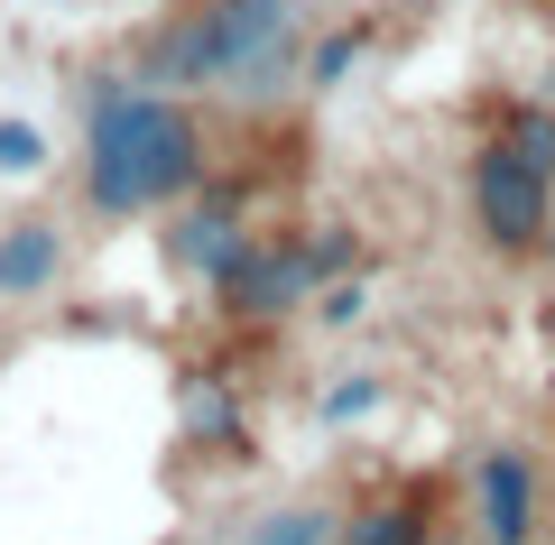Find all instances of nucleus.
Here are the masks:
<instances>
[{"instance_id": "obj_1", "label": "nucleus", "mask_w": 555, "mask_h": 545, "mask_svg": "<svg viewBox=\"0 0 555 545\" xmlns=\"http://www.w3.org/2000/svg\"><path fill=\"white\" fill-rule=\"evenodd\" d=\"M139 83L232 93L250 112H269L306 83V10L297 0H177L139 47Z\"/></svg>"}, {"instance_id": "obj_2", "label": "nucleus", "mask_w": 555, "mask_h": 545, "mask_svg": "<svg viewBox=\"0 0 555 545\" xmlns=\"http://www.w3.org/2000/svg\"><path fill=\"white\" fill-rule=\"evenodd\" d=\"M204 185V120L185 93H158V83H120V93L93 102V130H83V204L102 222L158 213V204H185Z\"/></svg>"}, {"instance_id": "obj_3", "label": "nucleus", "mask_w": 555, "mask_h": 545, "mask_svg": "<svg viewBox=\"0 0 555 545\" xmlns=\"http://www.w3.org/2000/svg\"><path fill=\"white\" fill-rule=\"evenodd\" d=\"M546 204H555V112H509L473 157V222L500 259L546 250Z\"/></svg>"}, {"instance_id": "obj_4", "label": "nucleus", "mask_w": 555, "mask_h": 545, "mask_svg": "<svg viewBox=\"0 0 555 545\" xmlns=\"http://www.w3.org/2000/svg\"><path fill=\"white\" fill-rule=\"evenodd\" d=\"M334 259H343V241H278V232H250V250L214 277V296H222V314H241V324H269V314H287L324 269H334Z\"/></svg>"}, {"instance_id": "obj_5", "label": "nucleus", "mask_w": 555, "mask_h": 545, "mask_svg": "<svg viewBox=\"0 0 555 545\" xmlns=\"http://www.w3.org/2000/svg\"><path fill=\"white\" fill-rule=\"evenodd\" d=\"M463 518H473L481 545H537V463L518 444H491L473 453V471H463Z\"/></svg>"}, {"instance_id": "obj_6", "label": "nucleus", "mask_w": 555, "mask_h": 545, "mask_svg": "<svg viewBox=\"0 0 555 545\" xmlns=\"http://www.w3.org/2000/svg\"><path fill=\"white\" fill-rule=\"evenodd\" d=\"M241 250H250V232H241V213H232V204H222V195L185 204V222H177V259H185V269L204 277V287H214V277L232 269Z\"/></svg>"}, {"instance_id": "obj_7", "label": "nucleus", "mask_w": 555, "mask_h": 545, "mask_svg": "<svg viewBox=\"0 0 555 545\" xmlns=\"http://www.w3.org/2000/svg\"><path fill=\"white\" fill-rule=\"evenodd\" d=\"M65 269V241H56V222H10V232H0V296H38L47 277Z\"/></svg>"}, {"instance_id": "obj_8", "label": "nucleus", "mask_w": 555, "mask_h": 545, "mask_svg": "<svg viewBox=\"0 0 555 545\" xmlns=\"http://www.w3.org/2000/svg\"><path fill=\"white\" fill-rule=\"evenodd\" d=\"M416 527H426V490H408V499H379V508H352L334 545H416Z\"/></svg>"}, {"instance_id": "obj_9", "label": "nucleus", "mask_w": 555, "mask_h": 545, "mask_svg": "<svg viewBox=\"0 0 555 545\" xmlns=\"http://www.w3.org/2000/svg\"><path fill=\"white\" fill-rule=\"evenodd\" d=\"M334 536H343L334 508L297 499V508H269V518H250V536H241V545H334Z\"/></svg>"}, {"instance_id": "obj_10", "label": "nucleus", "mask_w": 555, "mask_h": 545, "mask_svg": "<svg viewBox=\"0 0 555 545\" xmlns=\"http://www.w3.org/2000/svg\"><path fill=\"white\" fill-rule=\"evenodd\" d=\"M47 167V130L28 120H0V176H38Z\"/></svg>"}, {"instance_id": "obj_11", "label": "nucleus", "mask_w": 555, "mask_h": 545, "mask_svg": "<svg viewBox=\"0 0 555 545\" xmlns=\"http://www.w3.org/2000/svg\"><path fill=\"white\" fill-rule=\"evenodd\" d=\"M416 545H481V536H473V518H463L444 490H426V527H416Z\"/></svg>"}, {"instance_id": "obj_12", "label": "nucleus", "mask_w": 555, "mask_h": 545, "mask_svg": "<svg viewBox=\"0 0 555 545\" xmlns=\"http://www.w3.org/2000/svg\"><path fill=\"white\" fill-rule=\"evenodd\" d=\"M546 259H555V204H546Z\"/></svg>"}]
</instances>
